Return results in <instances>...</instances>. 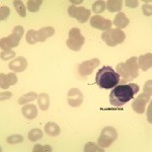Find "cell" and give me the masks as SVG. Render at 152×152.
<instances>
[{"instance_id":"obj_31","label":"cell","mask_w":152,"mask_h":152,"mask_svg":"<svg viewBox=\"0 0 152 152\" xmlns=\"http://www.w3.org/2000/svg\"><path fill=\"white\" fill-rule=\"evenodd\" d=\"M14 57H15V52L13 51H2L1 52V59L4 61L10 60Z\"/></svg>"},{"instance_id":"obj_10","label":"cell","mask_w":152,"mask_h":152,"mask_svg":"<svg viewBox=\"0 0 152 152\" xmlns=\"http://www.w3.org/2000/svg\"><path fill=\"white\" fill-rule=\"evenodd\" d=\"M99 60L97 58L91 59V60H87L82 62L81 64L78 67V73H79L80 76H88L90 75L92 72H94V68L99 67Z\"/></svg>"},{"instance_id":"obj_30","label":"cell","mask_w":152,"mask_h":152,"mask_svg":"<svg viewBox=\"0 0 152 152\" xmlns=\"http://www.w3.org/2000/svg\"><path fill=\"white\" fill-rule=\"evenodd\" d=\"M33 151H34V152H46V151L52 152V151H53V149H52V147L49 146V145L42 146V145H40V144H37V145H36L35 147H34Z\"/></svg>"},{"instance_id":"obj_4","label":"cell","mask_w":152,"mask_h":152,"mask_svg":"<svg viewBox=\"0 0 152 152\" xmlns=\"http://www.w3.org/2000/svg\"><path fill=\"white\" fill-rule=\"evenodd\" d=\"M55 34V28L53 26H46L42 28L39 31L35 29H29L26 36V40L29 45H34L36 43H43L47 40L48 38H51Z\"/></svg>"},{"instance_id":"obj_8","label":"cell","mask_w":152,"mask_h":152,"mask_svg":"<svg viewBox=\"0 0 152 152\" xmlns=\"http://www.w3.org/2000/svg\"><path fill=\"white\" fill-rule=\"evenodd\" d=\"M117 137V130L114 127H105L102 129L100 136L97 139V144L102 148H107L112 145L113 142L116 141Z\"/></svg>"},{"instance_id":"obj_18","label":"cell","mask_w":152,"mask_h":152,"mask_svg":"<svg viewBox=\"0 0 152 152\" xmlns=\"http://www.w3.org/2000/svg\"><path fill=\"white\" fill-rule=\"evenodd\" d=\"M129 23H130V20L128 19V18L126 16V14L123 13V12H119V13L115 16L114 24L117 26V28H126V26L129 24Z\"/></svg>"},{"instance_id":"obj_26","label":"cell","mask_w":152,"mask_h":152,"mask_svg":"<svg viewBox=\"0 0 152 152\" xmlns=\"http://www.w3.org/2000/svg\"><path fill=\"white\" fill-rule=\"evenodd\" d=\"M105 9V2L100 0V1H96L95 3L92 4V12L99 14L104 12Z\"/></svg>"},{"instance_id":"obj_3","label":"cell","mask_w":152,"mask_h":152,"mask_svg":"<svg viewBox=\"0 0 152 152\" xmlns=\"http://www.w3.org/2000/svg\"><path fill=\"white\" fill-rule=\"evenodd\" d=\"M120 81V76L116 70H114L111 66H104L97 71L95 76V82L100 88L111 89L117 86Z\"/></svg>"},{"instance_id":"obj_20","label":"cell","mask_w":152,"mask_h":152,"mask_svg":"<svg viewBox=\"0 0 152 152\" xmlns=\"http://www.w3.org/2000/svg\"><path fill=\"white\" fill-rule=\"evenodd\" d=\"M38 104L42 111H47L49 109V105H50V97H49V95L45 94V92L41 94L38 96Z\"/></svg>"},{"instance_id":"obj_34","label":"cell","mask_w":152,"mask_h":152,"mask_svg":"<svg viewBox=\"0 0 152 152\" xmlns=\"http://www.w3.org/2000/svg\"><path fill=\"white\" fill-rule=\"evenodd\" d=\"M12 96V94L11 92H1V96H0V99L1 100H6L8 99H10V97Z\"/></svg>"},{"instance_id":"obj_32","label":"cell","mask_w":152,"mask_h":152,"mask_svg":"<svg viewBox=\"0 0 152 152\" xmlns=\"http://www.w3.org/2000/svg\"><path fill=\"white\" fill-rule=\"evenodd\" d=\"M151 83H152V80L149 79L148 81H146L145 83V86H144V91L145 94L151 95Z\"/></svg>"},{"instance_id":"obj_22","label":"cell","mask_w":152,"mask_h":152,"mask_svg":"<svg viewBox=\"0 0 152 152\" xmlns=\"http://www.w3.org/2000/svg\"><path fill=\"white\" fill-rule=\"evenodd\" d=\"M39 95L34 91H31V92H28V94H23V96H20L18 99V104H28V102H33L36 99H38Z\"/></svg>"},{"instance_id":"obj_7","label":"cell","mask_w":152,"mask_h":152,"mask_svg":"<svg viewBox=\"0 0 152 152\" xmlns=\"http://www.w3.org/2000/svg\"><path fill=\"white\" fill-rule=\"evenodd\" d=\"M85 42L84 37L81 35L79 28H73L69 31V36H68V39L66 41V45L67 47L72 51H75V52H78L80 51V49L82 48L83 44Z\"/></svg>"},{"instance_id":"obj_16","label":"cell","mask_w":152,"mask_h":152,"mask_svg":"<svg viewBox=\"0 0 152 152\" xmlns=\"http://www.w3.org/2000/svg\"><path fill=\"white\" fill-rule=\"evenodd\" d=\"M137 63H138L139 68L141 70L147 71L152 67V54L148 53L145 55H142L139 58H137Z\"/></svg>"},{"instance_id":"obj_25","label":"cell","mask_w":152,"mask_h":152,"mask_svg":"<svg viewBox=\"0 0 152 152\" xmlns=\"http://www.w3.org/2000/svg\"><path fill=\"white\" fill-rule=\"evenodd\" d=\"M43 137V131L40 129H31L28 133L29 141H38Z\"/></svg>"},{"instance_id":"obj_12","label":"cell","mask_w":152,"mask_h":152,"mask_svg":"<svg viewBox=\"0 0 152 152\" xmlns=\"http://www.w3.org/2000/svg\"><path fill=\"white\" fill-rule=\"evenodd\" d=\"M90 26L96 29H102V31H110L112 28V21L110 19H107L102 16L94 15L90 18Z\"/></svg>"},{"instance_id":"obj_28","label":"cell","mask_w":152,"mask_h":152,"mask_svg":"<svg viewBox=\"0 0 152 152\" xmlns=\"http://www.w3.org/2000/svg\"><path fill=\"white\" fill-rule=\"evenodd\" d=\"M6 141L8 144H18L23 141V137L21 135H11L7 138Z\"/></svg>"},{"instance_id":"obj_6","label":"cell","mask_w":152,"mask_h":152,"mask_svg":"<svg viewBox=\"0 0 152 152\" xmlns=\"http://www.w3.org/2000/svg\"><path fill=\"white\" fill-rule=\"evenodd\" d=\"M126 39V35L121 28H111L102 35V40L110 47H116L122 44Z\"/></svg>"},{"instance_id":"obj_15","label":"cell","mask_w":152,"mask_h":152,"mask_svg":"<svg viewBox=\"0 0 152 152\" xmlns=\"http://www.w3.org/2000/svg\"><path fill=\"white\" fill-rule=\"evenodd\" d=\"M8 67L14 72H23L28 67V61L23 56H19L16 59L12 60L8 64Z\"/></svg>"},{"instance_id":"obj_21","label":"cell","mask_w":152,"mask_h":152,"mask_svg":"<svg viewBox=\"0 0 152 152\" xmlns=\"http://www.w3.org/2000/svg\"><path fill=\"white\" fill-rule=\"evenodd\" d=\"M122 6H123V1L121 0H109L107 2V8L110 12L121 11Z\"/></svg>"},{"instance_id":"obj_29","label":"cell","mask_w":152,"mask_h":152,"mask_svg":"<svg viewBox=\"0 0 152 152\" xmlns=\"http://www.w3.org/2000/svg\"><path fill=\"white\" fill-rule=\"evenodd\" d=\"M10 14V9L7 6H1L0 8V20H5Z\"/></svg>"},{"instance_id":"obj_5","label":"cell","mask_w":152,"mask_h":152,"mask_svg":"<svg viewBox=\"0 0 152 152\" xmlns=\"http://www.w3.org/2000/svg\"><path fill=\"white\" fill-rule=\"evenodd\" d=\"M23 28L21 26H16L10 36L2 38L0 40V47L2 51H11L12 48L18 46L19 42L23 36Z\"/></svg>"},{"instance_id":"obj_17","label":"cell","mask_w":152,"mask_h":152,"mask_svg":"<svg viewBox=\"0 0 152 152\" xmlns=\"http://www.w3.org/2000/svg\"><path fill=\"white\" fill-rule=\"evenodd\" d=\"M21 113H23V117L28 120H34L38 116V109H37L36 104H26L21 109Z\"/></svg>"},{"instance_id":"obj_9","label":"cell","mask_w":152,"mask_h":152,"mask_svg":"<svg viewBox=\"0 0 152 152\" xmlns=\"http://www.w3.org/2000/svg\"><path fill=\"white\" fill-rule=\"evenodd\" d=\"M68 14L70 18H76L80 23H85L90 18V11L84 7H76L75 5H71L68 8Z\"/></svg>"},{"instance_id":"obj_1","label":"cell","mask_w":152,"mask_h":152,"mask_svg":"<svg viewBox=\"0 0 152 152\" xmlns=\"http://www.w3.org/2000/svg\"><path fill=\"white\" fill-rule=\"evenodd\" d=\"M139 91V86L135 83L120 84L114 87L110 94V102L114 107H122L132 100L134 95Z\"/></svg>"},{"instance_id":"obj_35","label":"cell","mask_w":152,"mask_h":152,"mask_svg":"<svg viewBox=\"0 0 152 152\" xmlns=\"http://www.w3.org/2000/svg\"><path fill=\"white\" fill-rule=\"evenodd\" d=\"M138 4H139V2L138 1H126V5L128 6V7H131V8H135V7H137L138 6Z\"/></svg>"},{"instance_id":"obj_27","label":"cell","mask_w":152,"mask_h":152,"mask_svg":"<svg viewBox=\"0 0 152 152\" xmlns=\"http://www.w3.org/2000/svg\"><path fill=\"white\" fill-rule=\"evenodd\" d=\"M84 151H85V152H88V151L104 152V149H102V147L97 146V145H95L94 143H91V142H89V143H87L86 145L84 146Z\"/></svg>"},{"instance_id":"obj_33","label":"cell","mask_w":152,"mask_h":152,"mask_svg":"<svg viewBox=\"0 0 152 152\" xmlns=\"http://www.w3.org/2000/svg\"><path fill=\"white\" fill-rule=\"evenodd\" d=\"M142 9H143V12H144V14L147 16H150L151 14H152V12H151V5L150 4H144L143 7H142Z\"/></svg>"},{"instance_id":"obj_14","label":"cell","mask_w":152,"mask_h":152,"mask_svg":"<svg viewBox=\"0 0 152 152\" xmlns=\"http://www.w3.org/2000/svg\"><path fill=\"white\" fill-rule=\"evenodd\" d=\"M0 79H1V82H0L1 89H7L9 86L18 83V76H16L15 73H8V74L1 73L0 74Z\"/></svg>"},{"instance_id":"obj_2","label":"cell","mask_w":152,"mask_h":152,"mask_svg":"<svg viewBox=\"0 0 152 152\" xmlns=\"http://www.w3.org/2000/svg\"><path fill=\"white\" fill-rule=\"evenodd\" d=\"M117 73L121 77L119 83L126 84L139 76V66L137 63V57H132L126 62L120 63L117 66Z\"/></svg>"},{"instance_id":"obj_19","label":"cell","mask_w":152,"mask_h":152,"mask_svg":"<svg viewBox=\"0 0 152 152\" xmlns=\"http://www.w3.org/2000/svg\"><path fill=\"white\" fill-rule=\"evenodd\" d=\"M61 130H60V127L58 126L56 123L54 122H48L45 126V133L49 135V136H52V137H55V136H58L60 134Z\"/></svg>"},{"instance_id":"obj_13","label":"cell","mask_w":152,"mask_h":152,"mask_svg":"<svg viewBox=\"0 0 152 152\" xmlns=\"http://www.w3.org/2000/svg\"><path fill=\"white\" fill-rule=\"evenodd\" d=\"M67 102L69 105L73 107H77L82 104L83 94L78 88H71L67 94Z\"/></svg>"},{"instance_id":"obj_24","label":"cell","mask_w":152,"mask_h":152,"mask_svg":"<svg viewBox=\"0 0 152 152\" xmlns=\"http://www.w3.org/2000/svg\"><path fill=\"white\" fill-rule=\"evenodd\" d=\"M42 3H43V0H28V10L31 12H38Z\"/></svg>"},{"instance_id":"obj_11","label":"cell","mask_w":152,"mask_h":152,"mask_svg":"<svg viewBox=\"0 0 152 152\" xmlns=\"http://www.w3.org/2000/svg\"><path fill=\"white\" fill-rule=\"evenodd\" d=\"M150 99H151V95L143 92V94H139L138 96L133 100L132 107H133V110L137 114H143L144 111H145V105Z\"/></svg>"},{"instance_id":"obj_23","label":"cell","mask_w":152,"mask_h":152,"mask_svg":"<svg viewBox=\"0 0 152 152\" xmlns=\"http://www.w3.org/2000/svg\"><path fill=\"white\" fill-rule=\"evenodd\" d=\"M13 5H14V8H15L16 12L19 14V16H21V18H26V9L24 4L23 3V1H20V0H14Z\"/></svg>"}]
</instances>
